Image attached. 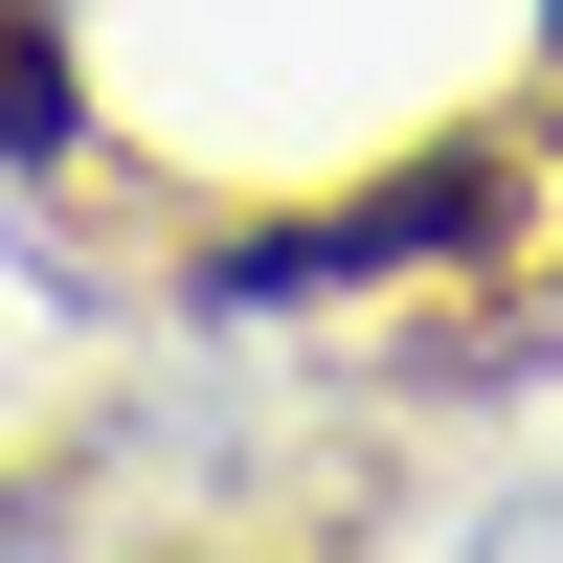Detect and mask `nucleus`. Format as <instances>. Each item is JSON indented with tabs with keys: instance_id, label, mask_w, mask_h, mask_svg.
<instances>
[{
	"instance_id": "f03ea898",
	"label": "nucleus",
	"mask_w": 563,
	"mask_h": 563,
	"mask_svg": "<svg viewBox=\"0 0 563 563\" xmlns=\"http://www.w3.org/2000/svg\"><path fill=\"white\" fill-rule=\"evenodd\" d=\"M90 90H68V0H0V158H68Z\"/></svg>"
},
{
	"instance_id": "f257e3e1",
	"label": "nucleus",
	"mask_w": 563,
	"mask_h": 563,
	"mask_svg": "<svg viewBox=\"0 0 563 563\" xmlns=\"http://www.w3.org/2000/svg\"><path fill=\"white\" fill-rule=\"evenodd\" d=\"M474 225H496V158H429V180H361V203H316V225H249V249H203V294H339V271L474 249Z\"/></svg>"
}]
</instances>
